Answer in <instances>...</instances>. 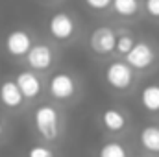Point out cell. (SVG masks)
<instances>
[{"label": "cell", "instance_id": "6da1fadb", "mask_svg": "<svg viewBox=\"0 0 159 157\" xmlns=\"http://www.w3.org/2000/svg\"><path fill=\"white\" fill-rule=\"evenodd\" d=\"M32 126L44 144H59L65 135L63 107L54 102H41L32 111Z\"/></svg>", "mask_w": 159, "mask_h": 157}, {"label": "cell", "instance_id": "7a4b0ae2", "mask_svg": "<svg viewBox=\"0 0 159 157\" xmlns=\"http://www.w3.org/2000/svg\"><path fill=\"white\" fill-rule=\"evenodd\" d=\"M46 94H48L50 102H54L61 107L74 105L81 100L83 81L72 70H67V69L52 70L50 76L46 78Z\"/></svg>", "mask_w": 159, "mask_h": 157}, {"label": "cell", "instance_id": "3957f363", "mask_svg": "<svg viewBox=\"0 0 159 157\" xmlns=\"http://www.w3.org/2000/svg\"><path fill=\"white\" fill-rule=\"evenodd\" d=\"M139 81L141 78L137 76V72L122 57H111L104 61L102 83L109 92L117 96H129L139 89Z\"/></svg>", "mask_w": 159, "mask_h": 157}, {"label": "cell", "instance_id": "277c9868", "mask_svg": "<svg viewBox=\"0 0 159 157\" xmlns=\"http://www.w3.org/2000/svg\"><path fill=\"white\" fill-rule=\"evenodd\" d=\"M46 34L54 44L69 46V44L76 43L81 35V20L72 11L57 9L46 20Z\"/></svg>", "mask_w": 159, "mask_h": 157}, {"label": "cell", "instance_id": "5b68a950", "mask_svg": "<svg viewBox=\"0 0 159 157\" xmlns=\"http://www.w3.org/2000/svg\"><path fill=\"white\" fill-rule=\"evenodd\" d=\"M143 79L144 76L154 74L159 69V44L154 39L139 37L135 41L133 48L122 57Z\"/></svg>", "mask_w": 159, "mask_h": 157}, {"label": "cell", "instance_id": "8992f818", "mask_svg": "<svg viewBox=\"0 0 159 157\" xmlns=\"http://www.w3.org/2000/svg\"><path fill=\"white\" fill-rule=\"evenodd\" d=\"M98 126L106 133V137L126 139L129 131H133L131 113L119 104H109L98 111Z\"/></svg>", "mask_w": 159, "mask_h": 157}, {"label": "cell", "instance_id": "52a82bcc", "mask_svg": "<svg viewBox=\"0 0 159 157\" xmlns=\"http://www.w3.org/2000/svg\"><path fill=\"white\" fill-rule=\"evenodd\" d=\"M115 44H117V26L113 24H98L87 35L89 52L100 61L115 57Z\"/></svg>", "mask_w": 159, "mask_h": 157}, {"label": "cell", "instance_id": "ba28073f", "mask_svg": "<svg viewBox=\"0 0 159 157\" xmlns=\"http://www.w3.org/2000/svg\"><path fill=\"white\" fill-rule=\"evenodd\" d=\"M57 59H59L57 48L54 46V43H46V41H35L24 57L26 67L37 74L52 72L54 67L57 65Z\"/></svg>", "mask_w": 159, "mask_h": 157}, {"label": "cell", "instance_id": "9c48e42d", "mask_svg": "<svg viewBox=\"0 0 159 157\" xmlns=\"http://www.w3.org/2000/svg\"><path fill=\"white\" fill-rule=\"evenodd\" d=\"M13 81L17 83L19 91L22 92L26 104L28 102H37L41 96L46 92V79L43 78V74H37L30 69L17 72V76L13 78Z\"/></svg>", "mask_w": 159, "mask_h": 157}, {"label": "cell", "instance_id": "30bf717a", "mask_svg": "<svg viewBox=\"0 0 159 157\" xmlns=\"http://www.w3.org/2000/svg\"><path fill=\"white\" fill-rule=\"evenodd\" d=\"M135 142L141 154L148 157H159V120H152L137 129Z\"/></svg>", "mask_w": 159, "mask_h": 157}, {"label": "cell", "instance_id": "8fae6325", "mask_svg": "<svg viewBox=\"0 0 159 157\" xmlns=\"http://www.w3.org/2000/svg\"><path fill=\"white\" fill-rule=\"evenodd\" d=\"M34 43H35V39H34V35H32L28 30H24V28H15V30H11V32L6 35V39H4V48H6V52H7L11 57L24 59Z\"/></svg>", "mask_w": 159, "mask_h": 157}, {"label": "cell", "instance_id": "7c38bea8", "mask_svg": "<svg viewBox=\"0 0 159 157\" xmlns=\"http://www.w3.org/2000/svg\"><path fill=\"white\" fill-rule=\"evenodd\" d=\"M109 15L119 24H133L143 17V0H113Z\"/></svg>", "mask_w": 159, "mask_h": 157}, {"label": "cell", "instance_id": "4fadbf2b", "mask_svg": "<svg viewBox=\"0 0 159 157\" xmlns=\"http://www.w3.org/2000/svg\"><path fill=\"white\" fill-rule=\"evenodd\" d=\"M137 102L144 115L152 120H159V81H150L144 83L139 89Z\"/></svg>", "mask_w": 159, "mask_h": 157}, {"label": "cell", "instance_id": "5bb4252c", "mask_svg": "<svg viewBox=\"0 0 159 157\" xmlns=\"http://www.w3.org/2000/svg\"><path fill=\"white\" fill-rule=\"evenodd\" d=\"M0 104L7 111H20L26 105V100L13 79H6L0 83Z\"/></svg>", "mask_w": 159, "mask_h": 157}, {"label": "cell", "instance_id": "9a60e30c", "mask_svg": "<svg viewBox=\"0 0 159 157\" xmlns=\"http://www.w3.org/2000/svg\"><path fill=\"white\" fill-rule=\"evenodd\" d=\"M131 155V146L124 139H113L106 137L102 144L98 146L94 157H129Z\"/></svg>", "mask_w": 159, "mask_h": 157}, {"label": "cell", "instance_id": "2e32d148", "mask_svg": "<svg viewBox=\"0 0 159 157\" xmlns=\"http://www.w3.org/2000/svg\"><path fill=\"white\" fill-rule=\"evenodd\" d=\"M139 39L137 34L128 24H117V44H115V57H124Z\"/></svg>", "mask_w": 159, "mask_h": 157}, {"label": "cell", "instance_id": "e0dca14e", "mask_svg": "<svg viewBox=\"0 0 159 157\" xmlns=\"http://www.w3.org/2000/svg\"><path fill=\"white\" fill-rule=\"evenodd\" d=\"M111 4H113V0H83V6L87 7V11L96 15V17L109 15Z\"/></svg>", "mask_w": 159, "mask_h": 157}, {"label": "cell", "instance_id": "ac0fdd59", "mask_svg": "<svg viewBox=\"0 0 159 157\" xmlns=\"http://www.w3.org/2000/svg\"><path fill=\"white\" fill-rule=\"evenodd\" d=\"M143 17L159 24V0H143Z\"/></svg>", "mask_w": 159, "mask_h": 157}, {"label": "cell", "instance_id": "d6986e66", "mask_svg": "<svg viewBox=\"0 0 159 157\" xmlns=\"http://www.w3.org/2000/svg\"><path fill=\"white\" fill-rule=\"evenodd\" d=\"M26 157H57L56 155V150L50 146V144H34L28 148Z\"/></svg>", "mask_w": 159, "mask_h": 157}, {"label": "cell", "instance_id": "ffe728a7", "mask_svg": "<svg viewBox=\"0 0 159 157\" xmlns=\"http://www.w3.org/2000/svg\"><path fill=\"white\" fill-rule=\"evenodd\" d=\"M4 133H6V126H4V122L0 120V139L4 137Z\"/></svg>", "mask_w": 159, "mask_h": 157}, {"label": "cell", "instance_id": "44dd1931", "mask_svg": "<svg viewBox=\"0 0 159 157\" xmlns=\"http://www.w3.org/2000/svg\"><path fill=\"white\" fill-rule=\"evenodd\" d=\"M41 2H44V4H57V2H61V0H41Z\"/></svg>", "mask_w": 159, "mask_h": 157}, {"label": "cell", "instance_id": "7402d4cb", "mask_svg": "<svg viewBox=\"0 0 159 157\" xmlns=\"http://www.w3.org/2000/svg\"><path fill=\"white\" fill-rule=\"evenodd\" d=\"M129 157H148V155H144V154H141V152H139V154H131Z\"/></svg>", "mask_w": 159, "mask_h": 157}]
</instances>
